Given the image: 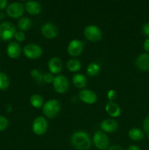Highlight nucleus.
I'll return each mask as SVG.
<instances>
[{"label": "nucleus", "mask_w": 149, "mask_h": 150, "mask_svg": "<svg viewBox=\"0 0 149 150\" xmlns=\"http://www.w3.org/2000/svg\"><path fill=\"white\" fill-rule=\"evenodd\" d=\"M71 144L77 150H88L91 146V139L88 133L85 131L74 132L70 138Z\"/></svg>", "instance_id": "obj_1"}, {"label": "nucleus", "mask_w": 149, "mask_h": 150, "mask_svg": "<svg viewBox=\"0 0 149 150\" xmlns=\"http://www.w3.org/2000/svg\"><path fill=\"white\" fill-rule=\"evenodd\" d=\"M61 111V103L56 99H51L44 103L42 107L43 114L49 119H54Z\"/></svg>", "instance_id": "obj_2"}, {"label": "nucleus", "mask_w": 149, "mask_h": 150, "mask_svg": "<svg viewBox=\"0 0 149 150\" xmlns=\"http://www.w3.org/2000/svg\"><path fill=\"white\" fill-rule=\"evenodd\" d=\"M23 54L29 59H38L42 55V48L35 43H29L25 45L23 49Z\"/></svg>", "instance_id": "obj_3"}, {"label": "nucleus", "mask_w": 149, "mask_h": 150, "mask_svg": "<svg viewBox=\"0 0 149 150\" xmlns=\"http://www.w3.org/2000/svg\"><path fill=\"white\" fill-rule=\"evenodd\" d=\"M16 33L15 26L10 21H4L0 23V39L7 41L14 38Z\"/></svg>", "instance_id": "obj_4"}, {"label": "nucleus", "mask_w": 149, "mask_h": 150, "mask_svg": "<svg viewBox=\"0 0 149 150\" xmlns=\"http://www.w3.org/2000/svg\"><path fill=\"white\" fill-rule=\"evenodd\" d=\"M93 142L96 148L99 150L109 149L110 139L108 136L102 130H97L93 136Z\"/></svg>", "instance_id": "obj_5"}, {"label": "nucleus", "mask_w": 149, "mask_h": 150, "mask_svg": "<svg viewBox=\"0 0 149 150\" xmlns=\"http://www.w3.org/2000/svg\"><path fill=\"white\" fill-rule=\"evenodd\" d=\"M84 36L88 40L96 42L102 39V33L100 28L96 25H88L84 29Z\"/></svg>", "instance_id": "obj_6"}, {"label": "nucleus", "mask_w": 149, "mask_h": 150, "mask_svg": "<svg viewBox=\"0 0 149 150\" xmlns=\"http://www.w3.org/2000/svg\"><path fill=\"white\" fill-rule=\"evenodd\" d=\"M25 10L24 4L18 1H15V2L10 3L8 4L6 8V12L9 17L12 18H21L22 15L23 14Z\"/></svg>", "instance_id": "obj_7"}, {"label": "nucleus", "mask_w": 149, "mask_h": 150, "mask_svg": "<svg viewBox=\"0 0 149 150\" xmlns=\"http://www.w3.org/2000/svg\"><path fill=\"white\" fill-rule=\"evenodd\" d=\"M52 84L54 90L59 94H64L67 92L70 86L68 79L63 75H58L55 76Z\"/></svg>", "instance_id": "obj_8"}, {"label": "nucleus", "mask_w": 149, "mask_h": 150, "mask_svg": "<svg viewBox=\"0 0 149 150\" xmlns=\"http://www.w3.org/2000/svg\"><path fill=\"white\" fill-rule=\"evenodd\" d=\"M32 131L37 136H42L47 132L48 128V123L45 117L39 116L36 117L32 122Z\"/></svg>", "instance_id": "obj_9"}, {"label": "nucleus", "mask_w": 149, "mask_h": 150, "mask_svg": "<svg viewBox=\"0 0 149 150\" xmlns=\"http://www.w3.org/2000/svg\"><path fill=\"white\" fill-rule=\"evenodd\" d=\"M84 44L79 39L72 40L67 46V53L72 57H78L83 53Z\"/></svg>", "instance_id": "obj_10"}, {"label": "nucleus", "mask_w": 149, "mask_h": 150, "mask_svg": "<svg viewBox=\"0 0 149 150\" xmlns=\"http://www.w3.org/2000/svg\"><path fill=\"white\" fill-rule=\"evenodd\" d=\"M78 97L82 102L89 105L95 103L97 100V95L96 92L91 89H82L78 93Z\"/></svg>", "instance_id": "obj_11"}, {"label": "nucleus", "mask_w": 149, "mask_h": 150, "mask_svg": "<svg viewBox=\"0 0 149 150\" xmlns=\"http://www.w3.org/2000/svg\"><path fill=\"white\" fill-rule=\"evenodd\" d=\"M41 32L45 38L48 39H53L57 37L58 30L57 26L51 22H47L42 25L41 28Z\"/></svg>", "instance_id": "obj_12"}, {"label": "nucleus", "mask_w": 149, "mask_h": 150, "mask_svg": "<svg viewBox=\"0 0 149 150\" xmlns=\"http://www.w3.org/2000/svg\"><path fill=\"white\" fill-rule=\"evenodd\" d=\"M48 70L50 73L53 74H58L61 73L63 68V63L62 61L59 57H53L51 58L48 61Z\"/></svg>", "instance_id": "obj_13"}, {"label": "nucleus", "mask_w": 149, "mask_h": 150, "mask_svg": "<svg viewBox=\"0 0 149 150\" xmlns=\"http://www.w3.org/2000/svg\"><path fill=\"white\" fill-rule=\"evenodd\" d=\"M118 127V122L113 119H106L100 123V128L104 133H113L116 131Z\"/></svg>", "instance_id": "obj_14"}, {"label": "nucleus", "mask_w": 149, "mask_h": 150, "mask_svg": "<svg viewBox=\"0 0 149 150\" xmlns=\"http://www.w3.org/2000/svg\"><path fill=\"white\" fill-rule=\"evenodd\" d=\"M135 65L140 71L149 70V54L144 53L139 55L136 59Z\"/></svg>", "instance_id": "obj_15"}, {"label": "nucleus", "mask_w": 149, "mask_h": 150, "mask_svg": "<svg viewBox=\"0 0 149 150\" xmlns=\"http://www.w3.org/2000/svg\"><path fill=\"white\" fill-rule=\"evenodd\" d=\"M21 54V47L18 42H11L7 47V54L10 58L17 59Z\"/></svg>", "instance_id": "obj_16"}, {"label": "nucleus", "mask_w": 149, "mask_h": 150, "mask_svg": "<svg viewBox=\"0 0 149 150\" xmlns=\"http://www.w3.org/2000/svg\"><path fill=\"white\" fill-rule=\"evenodd\" d=\"M105 111L111 117H118L121 114V109L118 104L113 101H109L105 105Z\"/></svg>", "instance_id": "obj_17"}, {"label": "nucleus", "mask_w": 149, "mask_h": 150, "mask_svg": "<svg viewBox=\"0 0 149 150\" xmlns=\"http://www.w3.org/2000/svg\"><path fill=\"white\" fill-rule=\"evenodd\" d=\"M25 10L32 16H37L41 13V5L36 1H28L24 4Z\"/></svg>", "instance_id": "obj_18"}, {"label": "nucleus", "mask_w": 149, "mask_h": 150, "mask_svg": "<svg viewBox=\"0 0 149 150\" xmlns=\"http://www.w3.org/2000/svg\"><path fill=\"white\" fill-rule=\"evenodd\" d=\"M72 83L75 87L83 89V88L86 87L87 85V79L82 73H77L73 76Z\"/></svg>", "instance_id": "obj_19"}, {"label": "nucleus", "mask_w": 149, "mask_h": 150, "mask_svg": "<svg viewBox=\"0 0 149 150\" xmlns=\"http://www.w3.org/2000/svg\"><path fill=\"white\" fill-rule=\"evenodd\" d=\"M128 136L130 139L134 142H139L141 141L144 138V133L137 127H132L130 129L128 132Z\"/></svg>", "instance_id": "obj_20"}, {"label": "nucleus", "mask_w": 149, "mask_h": 150, "mask_svg": "<svg viewBox=\"0 0 149 150\" xmlns=\"http://www.w3.org/2000/svg\"><path fill=\"white\" fill-rule=\"evenodd\" d=\"M32 21L28 17H21L18 21V28L21 32H26L32 27Z\"/></svg>", "instance_id": "obj_21"}, {"label": "nucleus", "mask_w": 149, "mask_h": 150, "mask_svg": "<svg viewBox=\"0 0 149 150\" xmlns=\"http://www.w3.org/2000/svg\"><path fill=\"white\" fill-rule=\"evenodd\" d=\"M30 103L35 108H42L44 105V99L39 94H33L30 97Z\"/></svg>", "instance_id": "obj_22"}, {"label": "nucleus", "mask_w": 149, "mask_h": 150, "mask_svg": "<svg viewBox=\"0 0 149 150\" xmlns=\"http://www.w3.org/2000/svg\"><path fill=\"white\" fill-rule=\"evenodd\" d=\"M67 68L72 73H77L81 68V62L77 59H71L67 62Z\"/></svg>", "instance_id": "obj_23"}, {"label": "nucleus", "mask_w": 149, "mask_h": 150, "mask_svg": "<svg viewBox=\"0 0 149 150\" xmlns=\"http://www.w3.org/2000/svg\"><path fill=\"white\" fill-rule=\"evenodd\" d=\"M100 71V66L96 62H91L86 68V73L91 77H95Z\"/></svg>", "instance_id": "obj_24"}, {"label": "nucleus", "mask_w": 149, "mask_h": 150, "mask_svg": "<svg viewBox=\"0 0 149 150\" xmlns=\"http://www.w3.org/2000/svg\"><path fill=\"white\" fill-rule=\"evenodd\" d=\"M10 79L4 73L0 72V90H6L10 86Z\"/></svg>", "instance_id": "obj_25"}, {"label": "nucleus", "mask_w": 149, "mask_h": 150, "mask_svg": "<svg viewBox=\"0 0 149 150\" xmlns=\"http://www.w3.org/2000/svg\"><path fill=\"white\" fill-rule=\"evenodd\" d=\"M9 121L4 116L0 115V132L3 131L8 127Z\"/></svg>", "instance_id": "obj_26"}, {"label": "nucleus", "mask_w": 149, "mask_h": 150, "mask_svg": "<svg viewBox=\"0 0 149 150\" xmlns=\"http://www.w3.org/2000/svg\"><path fill=\"white\" fill-rule=\"evenodd\" d=\"M14 38L18 42H22L26 40V35H25L23 32L18 31V32H16V33L15 34Z\"/></svg>", "instance_id": "obj_27"}, {"label": "nucleus", "mask_w": 149, "mask_h": 150, "mask_svg": "<svg viewBox=\"0 0 149 150\" xmlns=\"http://www.w3.org/2000/svg\"><path fill=\"white\" fill-rule=\"evenodd\" d=\"M31 76L32 78H34L36 80H39V81H43L42 80V76L40 74V73L39 72V70L36 68H33L31 70Z\"/></svg>", "instance_id": "obj_28"}, {"label": "nucleus", "mask_w": 149, "mask_h": 150, "mask_svg": "<svg viewBox=\"0 0 149 150\" xmlns=\"http://www.w3.org/2000/svg\"><path fill=\"white\" fill-rule=\"evenodd\" d=\"M54 79V76L52 73H46L42 76V80L47 83H53Z\"/></svg>", "instance_id": "obj_29"}, {"label": "nucleus", "mask_w": 149, "mask_h": 150, "mask_svg": "<svg viewBox=\"0 0 149 150\" xmlns=\"http://www.w3.org/2000/svg\"><path fill=\"white\" fill-rule=\"evenodd\" d=\"M116 92H115L114 89H110V90L108 91V93H107V97H108V100H109L110 101H113L116 98Z\"/></svg>", "instance_id": "obj_30"}, {"label": "nucleus", "mask_w": 149, "mask_h": 150, "mask_svg": "<svg viewBox=\"0 0 149 150\" xmlns=\"http://www.w3.org/2000/svg\"><path fill=\"white\" fill-rule=\"evenodd\" d=\"M143 130L147 133V135L149 134V116L145 117V119L143 121Z\"/></svg>", "instance_id": "obj_31"}, {"label": "nucleus", "mask_w": 149, "mask_h": 150, "mask_svg": "<svg viewBox=\"0 0 149 150\" xmlns=\"http://www.w3.org/2000/svg\"><path fill=\"white\" fill-rule=\"evenodd\" d=\"M142 31H143V33L145 36L149 37V22H147V23L143 25V28H142Z\"/></svg>", "instance_id": "obj_32"}, {"label": "nucleus", "mask_w": 149, "mask_h": 150, "mask_svg": "<svg viewBox=\"0 0 149 150\" xmlns=\"http://www.w3.org/2000/svg\"><path fill=\"white\" fill-rule=\"evenodd\" d=\"M7 0H0V10L7 8Z\"/></svg>", "instance_id": "obj_33"}, {"label": "nucleus", "mask_w": 149, "mask_h": 150, "mask_svg": "<svg viewBox=\"0 0 149 150\" xmlns=\"http://www.w3.org/2000/svg\"><path fill=\"white\" fill-rule=\"evenodd\" d=\"M143 48L145 51L149 52V38H147L143 42Z\"/></svg>", "instance_id": "obj_34"}, {"label": "nucleus", "mask_w": 149, "mask_h": 150, "mask_svg": "<svg viewBox=\"0 0 149 150\" xmlns=\"http://www.w3.org/2000/svg\"><path fill=\"white\" fill-rule=\"evenodd\" d=\"M108 150H125L124 147H122L120 145H113V146H110V147L108 149Z\"/></svg>", "instance_id": "obj_35"}, {"label": "nucleus", "mask_w": 149, "mask_h": 150, "mask_svg": "<svg viewBox=\"0 0 149 150\" xmlns=\"http://www.w3.org/2000/svg\"><path fill=\"white\" fill-rule=\"evenodd\" d=\"M127 150H140V149H139V147H137L136 145H131V146H129Z\"/></svg>", "instance_id": "obj_36"}, {"label": "nucleus", "mask_w": 149, "mask_h": 150, "mask_svg": "<svg viewBox=\"0 0 149 150\" xmlns=\"http://www.w3.org/2000/svg\"><path fill=\"white\" fill-rule=\"evenodd\" d=\"M6 111H7V112H10V111H12V106L11 105H10V104H8V105L6 106Z\"/></svg>", "instance_id": "obj_37"}, {"label": "nucleus", "mask_w": 149, "mask_h": 150, "mask_svg": "<svg viewBox=\"0 0 149 150\" xmlns=\"http://www.w3.org/2000/svg\"><path fill=\"white\" fill-rule=\"evenodd\" d=\"M148 140H149V134L148 135Z\"/></svg>", "instance_id": "obj_38"}]
</instances>
